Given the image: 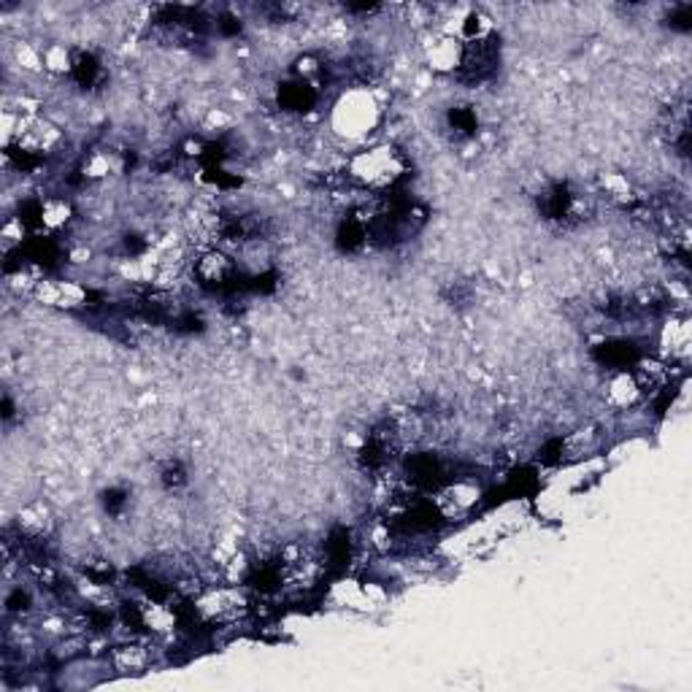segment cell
<instances>
[{
	"label": "cell",
	"mask_w": 692,
	"mask_h": 692,
	"mask_svg": "<svg viewBox=\"0 0 692 692\" xmlns=\"http://www.w3.org/2000/svg\"><path fill=\"white\" fill-rule=\"evenodd\" d=\"M352 176L370 190H385L393 187L400 176H404L406 165L404 157L398 152L389 150V146H379V150H366L352 157L349 165Z\"/></svg>",
	"instance_id": "cell-1"
},
{
	"label": "cell",
	"mask_w": 692,
	"mask_h": 692,
	"mask_svg": "<svg viewBox=\"0 0 692 692\" xmlns=\"http://www.w3.org/2000/svg\"><path fill=\"white\" fill-rule=\"evenodd\" d=\"M376 120H379V106L366 90L349 92L333 109V128L346 139H363L376 128Z\"/></svg>",
	"instance_id": "cell-2"
},
{
	"label": "cell",
	"mask_w": 692,
	"mask_h": 692,
	"mask_svg": "<svg viewBox=\"0 0 692 692\" xmlns=\"http://www.w3.org/2000/svg\"><path fill=\"white\" fill-rule=\"evenodd\" d=\"M462 52H466V43L455 39L449 30H441V33H436L425 43V63L436 73L449 77V73H460Z\"/></svg>",
	"instance_id": "cell-3"
},
{
	"label": "cell",
	"mask_w": 692,
	"mask_h": 692,
	"mask_svg": "<svg viewBox=\"0 0 692 692\" xmlns=\"http://www.w3.org/2000/svg\"><path fill=\"white\" fill-rule=\"evenodd\" d=\"M193 271L197 276V284L220 289V287H227V284L236 279L238 260H233L227 252H222V250H206L201 257L195 260Z\"/></svg>",
	"instance_id": "cell-4"
}]
</instances>
